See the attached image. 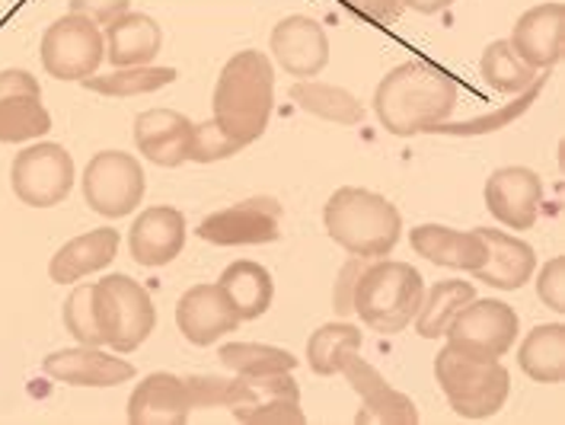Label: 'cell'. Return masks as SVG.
I'll use <instances>...</instances> for the list:
<instances>
[{"mask_svg":"<svg viewBox=\"0 0 565 425\" xmlns=\"http://www.w3.org/2000/svg\"><path fill=\"white\" fill-rule=\"evenodd\" d=\"M546 87V74H540L534 84L527 87L524 93H518V99L514 103H508L502 109H495V113H489V116H479V119L463 121V125H435L431 128V135H454V138H477V135H489V131H499V128H508L511 121H518L527 109H531V103H536V96L540 91Z\"/></svg>","mask_w":565,"mask_h":425,"instance_id":"obj_35","label":"cell"},{"mask_svg":"<svg viewBox=\"0 0 565 425\" xmlns=\"http://www.w3.org/2000/svg\"><path fill=\"white\" fill-rule=\"evenodd\" d=\"M285 209L271 195H253L221 212H211L199 224V237L214 246H259L281 237Z\"/></svg>","mask_w":565,"mask_h":425,"instance_id":"obj_11","label":"cell"},{"mask_svg":"<svg viewBox=\"0 0 565 425\" xmlns=\"http://www.w3.org/2000/svg\"><path fill=\"white\" fill-rule=\"evenodd\" d=\"M185 214L173 205H153L135 217L128 231V253L138 266L160 269L170 266L185 246Z\"/></svg>","mask_w":565,"mask_h":425,"instance_id":"obj_18","label":"cell"},{"mask_svg":"<svg viewBox=\"0 0 565 425\" xmlns=\"http://www.w3.org/2000/svg\"><path fill=\"white\" fill-rule=\"evenodd\" d=\"M211 109L217 128L239 148L256 145L266 135L275 109V67L263 52H237L217 74Z\"/></svg>","mask_w":565,"mask_h":425,"instance_id":"obj_2","label":"cell"},{"mask_svg":"<svg viewBox=\"0 0 565 425\" xmlns=\"http://www.w3.org/2000/svg\"><path fill=\"white\" fill-rule=\"evenodd\" d=\"M409 246L422 259L460 269V273H477L489 256V246L479 237V231H454L445 224H418L409 231Z\"/></svg>","mask_w":565,"mask_h":425,"instance_id":"obj_23","label":"cell"},{"mask_svg":"<svg viewBox=\"0 0 565 425\" xmlns=\"http://www.w3.org/2000/svg\"><path fill=\"white\" fill-rule=\"evenodd\" d=\"M508 42L518 59L534 71H550L553 64H559L565 52V3L550 0L521 13Z\"/></svg>","mask_w":565,"mask_h":425,"instance_id":"obj_16","label":"cell"},{"mask_svg":"<svg viewBox=\"0 0 565 425\" xmlns=\"http://www.w3.org/2000/svg\"><path fill=\"white\" fill-rule=\"evenodd\" d=\"M291 99L298 103L303 113H310V116L323 121L358 125L364 119V106L358 103L355 93H349L345 87L323 84V81H298L291 87Z\"/></svg>","mask_w":565,"mask_h":425,"instance_id":"obj_30","label":"cell"},{"mask_svg":"<svg viewBox=\"0 0 565 425\" xmlns=\"http://www.w3.org/2000/svg\"><path fill=\"white\" fill-rule=\"evenodd\" d=\"M179 77L177 67H157V64H141V67H116L113 74H93L81 84L99 96L113 99H128V96H145L170 87Z\"/></svg>","mask_w":565,"mask_h":425,"instance_id":"obj_31","label":"cell"},{"mask_svg":"<svg viewBox=\"0 0 565 425\" xmlns=\"http://www.w3.org/2000/svg\"><path fill=\"white\" fill-rule=\"evenodd\" d=\"M450 3H454V0H403V7H409V10H416V13H425V17L441 13Z\"/></svg>","mask_w":565,"mask_h":425,"instance_id":"obj_43","label":"cell"},{"mask_svg":"<svg viewBox=\"0 0 565 425\" xmlns=\"http://www.w3.org/2000/svg\"><path fill=\"white\" fill-rule=\"evenodd\" d=\"M460 91L445 67L431 61H406L393 67L374 91V116L396 138L425 135L450 119Z\"/></svg>","mask_w":565,"mask_h":425,"instance_id":"obj_1","label":"cell"},{"mask_svg":"<svg viewBox=\"0 0 565 425\" xmlns=\"http://www.w3.org/2000/svg\"><path fill=\"white\" fill-rule=\"evenodd\" d=\"M93 310L103 346L116 349L119 355L135 352L148 342L157 327V307L150 291L131 275H106L93 281Z\"/></svg>","mask_w":565,"mask_h":425,"instance_id":"obj_6","label":"cell"},{"mask_svg":"<svg viewBox=\"0 0 565 425\" xmlns=\"http://www.w3.org/2000/svg\"><path fill=\"white\" fill-rule=\"evenodd\" d=\"M543 205V180L531 167H502L486 180V209L511 231H531Z\"/></svg>","mask_w":565,"mask_h":425,"instance_id":"obj_15","label":"cell"},{"mask_svg":"<svg viewBox=\"0 0 565 425\" xmlns=\"http://www.w3.org/2000/svg\"><path fill=\"white\" fill-rule=\"evenodd\" d=\"M239 320L224 288L214 285H192L177 304V327L185 342L192 346H211L217 339L237 330Z\"/></svg>","mask_w":565,"mask_h":425,"instance_id":"obj_17","label":"cell"},{"mask_svg":"<svg viewBox=\"0 0 565 425\" xmlns=\"http://www.w3.org/2000/svg\"><path fill=\"white\" fill-rule=\"evenodd\" d=\"M42 371L71 387H116L135 378V364L103 352V346H74L52 352Z\"/></svg>","mask_w":565,"mask_h":425,"instance_id":"obj_19","label":"cell"},{"mask_svg":"<svg viewBox=\"0 0 565 425\" xmlns=\"http://www.w3.org/2000/svg\"><path fill=\"white\" fill-rule=\"evenodd\" d=\"M342 7H349L355 17L361 20H367V23H374V26H393L399 17H403V0H339Z\"/></svg>","mask_w":565,"mask_h":425,"instance_id":"obj_39","label":"cell"},{"mask_svg":"<svg viewBox=\"0 0 565 425\" xmlns=\"http://www.w3.org/2000/svg\"><path fill=\"white\" fill-rule=\"evenodd\" d=\"M536 275V298L546 304L550 310L565 314V259L553 256L540 266Z\"/></svg>","mask_w":565,"mask_h":425,"instance_id":"obj_38","label":"cell"},{"mask_svg":"<svg viewBox=\"0 0 565 425\" xmlns=\"http://www.w3.org/2000/svg\"><path fill=\"white\" fill-rule=\"evenodd\" d=\"M425 295L422 273L399 259H371L358 275L352 310L374 333H403L416 320Z\"/></svg>","mask_w":565,"mask_h":425,"instance_id":"obj_4","label":"cell"},{"mask_svg":"<svg viewBox=\"0 0 565 425\" xmlns=\"http://www.w3.org/2000/svg\"><path fill=\"white\" fill-rule=\"evenodd\" d=\"M195 121L177 109H148L135 119V148L153 167L173 170L189 160V138Z\"/></svg>","mask_w":565,"mask_h":425,"instance_id":"obj_22","label":"cell"},{"mask_svg":"<svg viewBox=\"0 0 565 425\" xmlns=\"http://www.w3.org/2000/svg\"><path fill=\"white\" fill-rule=\"evenodd\" d=\"M185 391L192 400V410H211V406H224L227 394V378H214V374H195L185 378Z\"/></svg>","mask_w":565,"mask_h":425,"instance_id":"obj_41","label":"cell"},{"mask_svg":"<svg viewBox=\"0 0 565 425\" xmlns=\"http://www.w3.org/2000/svg\"><path fill=\"white\" fill-rule=\"evenodd\" d=\"M217 285L224 288V295L231 298L239 320H259L263 314H268V307L275 301V281L263 263L253 259H237L231 263Z\"/></svg>","mask_w":565,"mask_h":425,"instance_id":"obj_27","label":"cell"},{"mask_svg":"<svg viewBox=\"0 0 565 425\" xmlns=\"http://www.w3.org/2000/svg\"><path fill=\"white\" fill-rule=\"evenodd\" d=\"M479 71H482V81L492 91L505 93V96L524 93L540 77L534 67H527L524 61L518 59V52L511 49L508 39H495V42L486 45L482 61H479Z\"/></svg>","mask_w":565,"mask_h":425,"instance_id":"obj_32","label":"cell"},{"mask_svg":"<svg viewBox=\"0 0 565 425\" xmlns=\"http://www.w3.org/2000/svg\"><path fill=\"white\" fill-rule=\"evenodd\" d=\"M367 263H371V259H364V256H352V259L342 266L339 281H335V288H332V307H335V314H339V317L355 314V310H352V301H355L358 275L364 273V266H367Z\"/></svg>","mask_w":565,"mask_h":425,"instance_id":"obj_40","label":"cell"},{"mask_svg":"<svg viewBox=\"0 0 565 425\" xmlns=\"http://www.w3.org/2000/svg\"><path fill=\"white\" fill-rule=\"evenodd\" d=\"M435 378L445 391L450 410L460 419H492L499 410H505L511 396V374L502 362H477L445 346L435 355Z\"/></svg>","mask_w":565,"mask_h":425,"instance_id":"obj_5","label":"cell"},{"mask_svg":"<svg viewBox=\"0 0 565 425\" xmlns=\"http://www.w3.org/2000/svg\"><path fill=\"white\" fill-rule=\"evenodd\" d=\"M268 49L278 61V67L298 81H313L329 64V35L327 30L303 13H291L275 23L268 35Z\"/></svg>","mask_w":565,"mask_h":425,"instance_id":"obj_14","label":"cell"},{"mask_svg":"<svg viewBox=\"0 0 565 425\" xmlns=\"http://www.w3.org/2000/svg\"><path fill=\"white\" fill-rule=\"evenodd\" d=\"M361 342H364V336L358 333V327H352V323H345V320L323 323L317 333H310V339H307V364H310L313 374L332 378V374H339L342 359L349 352L361 349Z\"/></svg>","mask_w":565,"mask_h":425,"instance_id":"obj_33","label":"cell"},{"mask_svg":"<svg viewBox=\"0 0 565 425\" xmlns=\"http://www.w3.org/2000/svg\"><path fill=\"white\" fill-rule=\"evenodd\" d=\"M243 148L237 141H231L214 119L192 125V138H189V160L192 163H217V160H227Z\"/></svg>","mask_w":565,"mask_h":425,"instance_id":"obj_37","label":"cell"},{"mask_svg":"<svg viewBox=\"0 0 565 425\" xmlns=\"http://www.w3.org/2000/svg\"><path fill=\"white\" fill-rule=\"evenodd\" d=\"M281 400H300L298 381L291 371H275V374H234L227 378V394H224V410L237 423H253L259 410Z\"/></svg>","mask_w":565,"mask_h":425,"instance_id":"obj_26","label":"cell"},{"mask_svg":"<svg viewBox=\"0 0 565 425\" xmlns=\"http://www.w3.org/2000/svg\"><path fill=\"white\" fill-rule=\"evenodd\" d=\"M119 231L116 227H96L74 241H67L49 263V275L55 285H77L87 275L103 273L119 256Z\"/></svg>","mask_w":565,"mask_h":425,"instance_id":"obj_24","label":"cell"},{"mask_svg":"<svg viewBox=\"0 0 565 425\" xmlns=\"http://www.w3.org/2000/svg\"><path fill=\"white\" fill-rule=\"evenodd\" d=\"M217 359L234 374H275V371L298 368V359L288 349L266 346V342H227Z\"/></svg>","mask_w":565,"mask_h":425,"instance_id":"obj_34","label":"cell"},{"mask_svg":"<svg viewBox=\"0 0 565 425\" xmlns=\"http://www.w3.org/2000/svg\"><path fill=\"white\" fill-rule=\"evenodd\" d=\"M52 131V113L30 71H0V145H26Z\"/></svg>","mask_w":565,"mask_h":425,"instance_id":"obj_12","label":"cell"},{"mask_svg":"<svg viewBox=\"0 0 565 425\" xmlns=\"http://www.w3.org/2000/svg\"><path fill=\"white\" fill-rule=\"evenodd\" d=\"M521 333V317L505 301L482 298L463 304L447 323V346L477 362H502Z\"/></svg>","mask_w":565,"mask_h":425,"instance_id":"obj_7","label":"cell"},{"mask_svg":"<svg viewBox=\"0 0 565 425\" xmlns=\"http://www.w3.org/2000/svg\"><path fill=\"white\" fill-rule=\"evenodd\" d=\"M125 416L131 425H185L192 416L185 378L173 371L148 374L128 396Z\"/></svg>","mask_w":565,"mask_h":425,"instance_id":"obj_20","label":"cell"},{"mask_svg":"<svg viewBox=\"0 0 565 425\" xmlns=\"http://www.w3.org/2000/svg\"><path fill=\"white\" fill-rule=\"evenodd\" d=\"M339 374L349 378L352 391L361 396V410L355 413L358 425H416L418 410L416 403L403 391H396L387 378L371 362L361 359V349L349 352L342 359Z\"/></svg>","mask_w":565,"mask_h":425,"instance_id":"obj_13","label":"cell"},{"mask_svg":"<svg viewBox=\"0 0 565 425\" xmlns=\"http://www.w3.org/2000/svg\"><path fill=\"white\" fill-rule=\"evenodd\" d=\"M67 3H71V13H84L96 26H106L131 10V0H67Z\"/></svg>","mask_w":565,"mask_h":425,"instance_id":"obj_42","label":"cell"},{"mask_svg":"<svg viewBox=\"0 0 565 425\" xmlns=\"http://www.w3.org/2000/svg\"><path fill=\"white\" fill-rule=\"evenodd\" d=\"M323 227L345 253L384 259L403 237V214L381 192L342 185L323 205Z\"/></svg>","mask_w":565,"mask_h":425,"instance_id":"obj_3","label":"cell"},{"mask_svg":"<svg viewBox=\"0 0 565 425\" xmlns=\"http://www.w3.org/2000/svg\"><path fill=\"white\" fill-rule=\"evenodd\" d=\"M479 237L489 246L486 263L477 273H470L477 281H486L489 288L499 291H518L524 288L536 273V249L527 241L508 234V231H495V227H477Z\"/></svg>","mask_w":565,"mask_h":425,"instance_id":"obj_21","label":"cell"},{"mask_svg":"<svg viewBox=\"0 0 565 425\" xmlns=\"http://www.w3.org/2000/svg\"><path fill=\"white\" fill-rule=\"evenodd\" d=\"M84 202L103 217H125L145 199V170L135 153L99 151L84 170Z\"/></svg>","mask_w":565,"mask_h":425,"instance_id":"obj_10","label":"cell"},{"mask_svg":"<svg viewBox=\"0 0 565 425\" xmlns=\"http://www.w3.org/2000/svg\"><path fill=\"white\" fill-rule=\"evenodd\" d=\"M42 67L55 81H84L99 74L106 59V35L84 13H64L49 30L42 32L39 45Z\"/></svg>","mask_w":565,"mask_h":425,"instance_id":"obj_8","label":"cell"},{"mask_svg":"<svg viewBox=\"0 0 565 425\" xmlns=\"http://www.w3.org/2000/svg\"><path fill=\"white\" fill-rule=\"evenodd\" d=\"M61 317H64V330L81 346H103V336L96 327V310H93V281L71 288V295L61 307Z\"/></svg>","mask_w":565,"mask_h":425,"instance_id":"obj_36","label":"cell"},{"mask_svg":"<svg viewBox=\"0 0 565 425\" xmlns=\"http://www.w3.org/2000/svg\"><path fill=\"white\" fill-rule=\"evenodd\" d=\"M521 371L536 384H563L565 378V327L540 323L524 336L518 349Z\"/></svg>","mask_w":565,"mask_h":425,"instance_id":"obj_28","label":"cell"},{"mask_svg":"<svg viewBox=\"0 0 565 425\" xmlns=\"http://www.w3.org/2000/svg\"><path fill=\"white\" fill-rule=\"evenodd\" d=\"M103 35H106V59L113 61V67L153 64V59L163 49L160 23L148 13H138V10H128V13L116 17L113 23H106Z\"/></svg>","mask_w":565,"mask_h":425,"instance_id":"obj_25","label":"cell"},{"mask_svg":"<svg viewBox=\"0 0 565 425\" xmlns=\"http://www.w3.org/2000/svg\"><path fill=\"white\" fill-rule=\"evenodd\" d=\"M477 298L473 281H460V278H445L435 281L425 295H422V307L416 314V333L422 339H441L447 330V323L454 320V314Z\"/></svg>","mask_w":565,"mask_h":425,"instance_id":"obj_29","label":"cell"},{"mask_svg":"<svg viewBox=\"0 0 565 425\" xmlns=\"http://www.w3.org/2000/svg\"><path fill=\"white\" fill-rule=\"evenodd\" d=\"M77 180L74 157L55 141H39L13 157L10 185L17 199L30 209H55L61 205Z\"/></svg>","mask_w":565,"mask_h":425,"instance_id":"obj_9","label":"cell"}]
</instances>
